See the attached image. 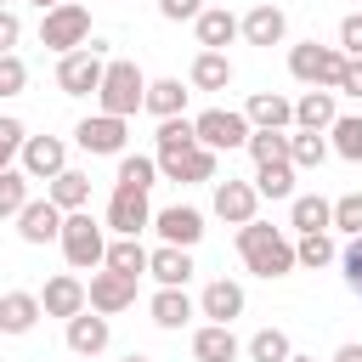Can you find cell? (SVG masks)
Returning <instances> with one entry per match:
<instances>
[{
	"instance_id": "ee69618b",
	"label": "cell",
	"mask_w": 362,
	"mask_h": 362,
	"mask_svg": "<svg viewBox=\"0 0 362 362\" xmlns=\"http://www.w3.org/2000/svg\"><path fill=\"white\" fill-rule=\"evenodd\" d=\"M339 51H345V57H362V11H351V17L339 23Z\"/></svg>"
},
{
	"instance_id": "4dcf8cb0",
	"label": "cell",
	"mask_w": 362,
	"mask_h": 362,
	"mask_svg": "<svg viewBox=\"0 0 362 362\" xmlns=\"http://www.w3.org/2000/svg\"><path fill=\"white\" fill-rule=\"evenodd\" d=\"M158 153L153 158H170V153H187V147H198V124L187 119V113H175V119H158Z\"/></svg>"
},
{
	"instance_id": "52a82bcc",
	"label": "cell",
	"mask_w": 362,
	"mask_h": 362,
	"mask_svg": "<svg viewBox=\"0 0 362 362\" xmlns=\"http://www.w3.org/2000/svg\"><path fill=\"white\" fill-rule=\"evenodd\" d=\"M192 124H198V141H204V147H215V153L249 147V136H255L249 113H232V107H204V113H198Z\"/></svg>"
},
{
	"instance_id": "8d00e7d4",
	"label": "cell",
	"mask_w": 362,
	"mask_h": 362,
	"mask_svg": "<svg viewBox=\"0 0 362 362\" xmlns=\"http://www.w3.org/2000/svg\"><path fill=\"white\" fill-rule=\"evenodd\" d=\"M288 158H294V170H317V164L328 158L322 130H294V136H288Z\"/></svg>"
},
{
	"instance_id": "83f0119b",
	"label": "cell",
	"mask_w": 362,
	"mask_h": 362,
	"mask_svg": "<svg viewBox=\"0 0 362 362\" xmlns=\"http://www.w3.org/2000/svg\"><path fill=\"white\" fill-rule=\"evenodd\" d=\"M153 119H175L187 113V85L181 79H147V102H141Z\"/></svg>"
},
{
	"instance_id": "8fae6325",
	"label": "cell",
	"mask_w": 362,
	"mask_h": 362,
	"mask_svg": "<svg viewBox=\"0 0 362 362\" xmlns=\"http://www.w3.org/2000/svg\"><path fill=\"white\" fill-rule=\"evenodd\" d=\"M90 311H102V317H113V311H124V305H136V277H124V272H113V266H102V272H90Z\"/></svg>"
},
{
	"instance_id": "d590c367",
	"label": "cell",
	"mask_w": 362,
	"mask_h": 362,
	"mask_svg": "<svg viewBox=\"0 0 362 362\" xmlns=\"http://www.w3.org/2000/svg\"><path fill=\"white\" fill-rule=\"evenodd\" d=\"M102 266H113V272H124V277H141V272H147V249H141V238H113Z\"/></svg>"
},
{
	"instance_id": "bcb514c9",
	"label": "cell",
	"mask_w": 362,
	"mask_h": 362,
	"mask_svg": "<svg viewBox=\"0 0 362 362\" xmlns=\"http://www.w3.org/2000/svg\"><path fill=\"white\" fill-rule=\"evenodd\" d=\"M204 11V0H158V17H170V23H192Z\"/></svg>"
},
{
	"instance_id": "ac0fdd59",
	"label": "cell",
	"mask_w": 362,
	"mask_h": 362,
	"mask_svg": "<svg viewBox=\"0 0 362 362\" xmlns=\"http://www.w3.org/2000/svg\"><path fill=\"white\" fill-rule=\"evenodd\" d=\"M158 175L164 181H215V147H187V153H170L158 158Z\"/></svg>"
},
{
	"instance_id": "7a4b0ae2",
	"label": "cell",
	"mask_w": 362,
	"mask_h": 362,
	"mask_svg": "<svg viewBox=\"0 0 362 362\" xmlns=\"http://www.w3.org/2000/svg\"><path fill=\"white\" fill-rule=\"evenodd\" d=\"M96 102H102V113L130 119V113L147 102V74H141L136 62L113 57V62H107V74H102V85H96Z\"/></svg>"
},
{
	"instance_id": "f1b7e54d",
	"label": "cell",
	"mask_w": 362,
	"mask_h": 362,
	"mask_svg": "<svg viewBox=\"0 0 362 362\" xmlns=\"http://www.w3.org/2000/svg\"><path fill=\"white\" fill-rule=\"evenodd\" d=\"M45 198H51L57 209H85V204H90V175H85V170H62L57 181H45Z\"/></svg>"
},
{
	"instance_id": "11a10c76",
	"label": "cell",
	"mask_w": 362,
	"mask_h": 362,
	"mask_svg": "<svg viewBox=\"0 0 362 362\" xmlns=\"http://www.w3.org/2000/svg\"><path fill=\"white\" fill-rule=\"evenodd\" d=\"M0 6H11V0H0Z\"/></svg>"
},
{
	"instance_id": "d4e9b609",
	"label": "cell",
	"mask_w": 362,
	"mask_h": 362,
	"mask_svg": "<svg viewBox=\"0 0 362 362\" xmlns=\"http://www.w3.org/2000/svg\"><path fill=\"white\" fill-rule=\"evenodd\" d=\"M283 34H288V17H283L277 6L243 11V40H249V45H283Z\"/></svg>"
},
{
	"instance_id": "7dc6e473",
	"label": "cell",
	"mask_w": 362,
	"mask_h": 362,
	"mask_svg": "<svg viewBox=\"0 0 362 362\" xmlns=\"http://www.w3.org/2000/svg\"><path fill=\"white\" fill-rule=\"evenodd\" d=\"M17 40H23V17H17L11 6H0V57H6Z\"/></svg>"
},
{
	"instance_id": "f5cc1de1",
	"label": "cell",
	"mask_w": 362,
	"mask_h": 362,
	"mask_svg": "<svg viewBox=\"0 0 362 362\" xmlns=\"http://www.w3.org/2000/svg\"><path fill=\"white\" fill-rule=\"evenodd\" d=\"M288 362H311V356H288Z\"/></svg>"
},
{
	"instance_id": "44dd1931",
	"label": "cell",
	"mask_w": 362,
	"mask_h": 362,
	"mask_svg": "<svg viewBox=\"0 0 362 362\" xmlns=\"http://www.w3.org/2000/svg\"><path fill=\"white\" fill-rule=\"evenodd\" d=\"M198 317H209V322H232V317H243V288H238L232 277H215V283L198 294Z\"/></svg>"
},
{
	"instance_id": "e575fe53",
	"label": "cell",
	"mask_w": 362,
	"mask_h": 362,
	"mask_svg": "<svg viewBox=\"0 0 362 362\" xmlns=\"http://www.w3.org/2000/svg\"><path fill=\"white\" fill-rule=\"evenodd\" d=\"M294 260H300V266H311V272H322V266H334V260H339V249H334V238H328V232H300Z\"/></svg>"
},
{
	"instance_id": "7c38bea8",
	"label": "cell",
	"mask_w": 362,
	"mask_h": 362,
	"mask_svg": "<svg viewBox=\"0 0 362 362\" xmlns=\"http://www.w3.org/2000/svg\"><path fill=\"white\" fill-rule=\"evenodd\" d=\"M255 209H260V192H255V181H215V215L226 221V226H249L255 221Z\"/></svg>"
},
{
	"instance_id": "db71d44e",
	"label": "cell",
	"mask_w": 362,
	"mask_h": 362,
	"mask_svg": "<svg viewBox=\"0 0 362 362\" xmlns=\"http://www.w3.org/2000/svg\"><path fill=\"white\" fill-rule=\"evenodd\" d=\"M6 164H11V158H6V153H0V170H6Z\"/></svg>"
},
{
	"instance_id": "3957f363",
	"label": "cell",
	"mask_w": 362,
	"mask_h": 362,
	"mask_svg": "<svg viewBox=\"0 0 362 362\" xmlns=\"http://www.w3.org/2000/svg\"><path fill=\"white\" fill-rule=\"evenodd\" d=\"M62 255L74 272H96L107 260V238H102V221H90V209H68L62 215Z\"/></svg>"
},
{
	"instance_id": "ab89813d",
	"label": "cell",
	"mask_w": 362,
	"mask_h": 362,
	"mask_svg": "<svg viewBox=\"0 0 362 362\" xmlns=\"http://www.w3.org/2000/svg\"><path fill=\"white\" fill-rule=\"evenodd\" d=\"M249 158H255V164L288 158V136H283V130H255V136H249Z\"/></svg>"
},
{
	"instance_id": "7402d4cb",
	"label": "cell",
	"mask_w": 362,
	"mask_h": 362,
	"mask_svg": "<svg viewBox=\"0 0 362 362\" xmlns=\"http://www.w3.org/2000/svg\"><path fill=\"white\" fill-rule=\"evenodd\" d=\"M243 113H249V124H255V130H288V124H294V102H288V96H277V90H255Z\"/></svg>"
},
{
	"instance_id": "f6af8a7d",
	"label": "cell",
	"mask_w": 362,
	"mask_h": 362,
	"mask_svg": "<svg viewBox=\"0 0 362 362\" xmlns=\"http://www.w3.org/2000/svg\"><path fill=\"white\" fill-rule=\"evenodd\" d=\"M23 141H28V130H23V119H0V153L11 158V153H23Z\"/></svg>"
},
{
	"instance_id": "30bf717a",
	"label": "cell",
	"mask_w": 362,
	"mask_h": 362,
	"mask_svg": "<svg viewBox=\"0 0 362 362\" xmlns=\"http://www.w3.org/2000/svg\"><path fill=\"white\" fill-rule=\"evenodd\" d=\"M23 170H28V181H57L68 170V141L62 136H28L23 141Z\"/></svg>"
},
{
	"instance_id": "b9f144b4",
	"label": "cell",
	"mask_w": 362,
	"mask_h": 362,
	"mask_svg": "<svg viewBox=\"0 0 362 362\" xmlns=\"http://www.w3.org/2000/svg\"><path fill=\"white\" fill-rule=\"evenodd\" d=\"M23 85H28V68L17 51H6L0 57V96H23Z\"/></svg>"
},
{
	"instance_id": "5bb4252c",
	"label": "cell",
	"mask_w": 362,
	"mask_h": 362,
	"mask_svg": "<svg viewBox=\"0 0 362 362\" xmlns=\"http://www.w3.org/2000/svg\"><path fill=\"white\" fill-rule=\"evenodd\" d=\"M62 215L68 209H57L51 198H28L23 215H17V238L23 243H51V238H62Z\"/></svg>"
},
{
	"instance_id": "cb8c5ba5",
	"label": "cell",
	"mask_w": 362,
	"mask_h": 362,
	"mask_svg": "<svg viewBox=\"0 0 362 362\" xmlns=\"http://www.w3.org/2000/svg\"><path fill=\"white\" fill-rule=\"evenodd\" d=\"M334 119H339V107H334V90H322V85H311L294 102V130H328Z\"/></svg>"
},
{
	"instance_id": "f907efd6",
	"label": "cell",
	"mask_w": 362,
	"mask_h": 362,
	"mask_svg": "<svg viewBox=\"0 0 362 362\" xmlns=\"http://www.w3.org/2000/svg\"><path fill=\"white\" fill-rule=\"evenodd\" d=\"M34 6H40V11H51V6H62V0H34Z\"/></svg>"
},
{
	"instance_id": "9c48e42d",
	"label": "cell",
	"mask_w": 362,
	"mask_h": 362,
	"mask_svg": "<svg viewBox=\"0 0 362 362\" xmlns=\"http://www.w3.org/2000/svg\"><path fill=\"white\" fill-rule=\"evenodd\" d=\"M107 226H113L119 238H141V232L153 226L147 192H136V187H113V198H107Z\"/></svg>"
},
{
	"instance_id": "836d02e7",
	"label": "cell",
	"mask_w": 362,
	"mask_h": 362,
	"mask_svg": "<svg viewBox=\"0 0 362 362\" xmlns=\"http://www.w3.org/2000/svg\"><path fill=\"white\" fill-rule=\"evenodd\" d=\"M113 181L147 192V187L158 181V158H147V153H119V175H113Z\"/></svg>"
},
{
	"instance_id": "4316f807",
	"label": "cell",
	"mask_w": 362,
	"mask_h": 362,
	"mask_svg": "<svg viewBox=\"0 0 362 362\" xmlns=\"http://www.w3.org/2000/svg\"><path fill=\"white\" fill-rule=\"evenodd\" d=\"M187 79H192V90H226L232 85V57L226 51H198Z\"/></svg>"
},
{
	"instance_id": "4fadbf2b",
	"label": "cell",
	"mask_w": 362,
	"mask_h": 362,
	"mask_svg": "<svg viewBox=\"0 0 362 362\" xmlns=\"http://www.w3.org/2000/svg\"><path fill=\"white\" fill-rule=\"evenodd\" d=\"M40 305H45V317H62V322H68V317H79V311L90 305V288H85L74 272H57V277L40 288Z\"/></svg>"
},
{
	"instance_id": "ba28073f",
	"label": "cell",
	"mask_w": 362,
	"mask_h": 362,
	"mask_svg": "<svg viewBox=\"0 0 362 362\" xmlns=\"http://www.w3.org/2000/svg\"><path fill=\"white\" fill-rule=\"evenodd\" d=\"M124 119H113V113H90V119H79L74 124V141L90 153V158H119L124 153Z\"/></svg>"
},
{
	"instance_id": "7bdbcfd3",
	"label": "cell",
	"mask_w": 362,
	"mask_h": 362,
	"mask_svg": "<svg viewBox=\"0 0 362 362\" xmlns=\"http://www.w3.org/2000/svg\"><path fill=\"white\" fill-rule=\"evenodd\" d=\"M339 266H345V288H351V294H362V232L339 249Z\"/></svg>"
},
{
	"instance_id": "d6986e66",
	"label": "cell",
	"mask_w": 362,
	"mask_h": 362,
	"mask_svg": "<svg viewBox=\"0 0 362 362\" xmlns=\"http://www.w3.org/2000/svg\"><path fill=\"white\" fill-rule=\"evenodd\" d=\"M147 272L158 277V288H187V277H192L198 266H192V249H181V243H158V249L147 255Z\"/></svg>"
},
{
	"instance_id": "603a6c76",
	"label": "cell",
	"mask_w": 362,
	"mask_h": 362,
	"mask_svg": "<svg viewBox=\"0 0 362 362\" xmlns=\"http://www.w3.org/2000/svg\"><path fill=\"white\" fill-rule=\"evenodd\" d=\"M40 317H45L40 294H23V288L0 294V334H28V328H34Z\"/></svg>"
},
{
	"instance_id": "277c9868",
	"label": "cell",
	"mask_w": 362,
	"mask_h": 362,
	"mask_svg": "<svg viewBox=\"0 0 362 362\" xmlns=\"http://www.w3.org/2000/svg\"><path fill=\"white\" fill-rule=\"evenodd\" d=\"M40 45H45V51H57V57H68V51L90 45V11H85L79 0L51 6V11L40 17Z\"/></svg>"
},
{
	"instance_id": "60d3db41",
	"label": "cell",
	"mask_w": 362,
	"mask_h": 362,
	"mask_svg": "<svg viewBox=\"0 0 362 362\" xmlns=\"http://www.w3.org/2000/svg\"><path fill=\"white\" fill-rule=\"evenodd\" d=\"M334 226L339 232H362V192H345V198H334Z\"/></svg>"
},
{
	"instance_id": "484cf974",
	"label": "cell",
	"mask_w": 362,
	"mask_h": 362,
	"mask_svg": "<svg viewBox=\"0 0 362 362\" xmlns=\"http://www.w3.org/2000/svg\"><path fill=\"white\" fill-rule=\"evenodd\" d=\"M147 311H153L158 328H187V322L198 317V305L187 300V288H158V294L147 300Z\"/></svg>"
},
{
	"instance_id": "c3c4849f",
	"label": "cell",
	"mask_w": 362,
	"mask_h": 362,
	"mask_svg": "<svg viewBox=\"0 0 362 362\" xmlns=\"http://www.w3.org/2000/svg\"><path fill=\"white\" fill-rule=\"evenodd\" d=\"M339 90L362 102V57H351V62H345V79H339Z\"/></svg>"
},
{
	"instance_id": "74e56055",
	"label": "cell",
	"mask_w": 362,
	"mask_h": 362,
	"mask_svg": "<svg viewBox=\"0 0 362 362\" xmlns=\"http://www.w3.org/2000/svg\"><path fill=\"white\" fill-rule=\"evenodd\" d=\"M243 351H249V362H288V356H294V345H288L283 328H260Z\"/></svg>"
},
{
	"instance_id": "2e32d148",
	"label": "cell",
	"mask_w": 362,
	"mask_h": 362,
	"mask_svg": "<svg viewBox=\"0 0 362 362\" xmlns=\"http://www.w3.org/2000/svg\"><path fill=\"white\" fill-rule=\"evenodd\" d=\"M107 339H113V328H107V317L102 311H79V317H68V351L74 356H102L107 351Z\"/></svg>"
},
{
	"instance_id": "816d5d0a",
	"label": "cell",
	"mask_w": 362,
	"mask_h": 362,
	"mask_svg": "<svg viewBox=\"0 0 362 362\" xmlns=\"http://www.w3.org/2000/svg\"><path fill=\"white\" fill-rule=\"evenodd\" d=\"M124 362H153V356H136V351H130V356H124Z\"/></svg>"
},
{
	"instance_id": "681fc988",
	"label": "cell",
	"mask_w": 362,
	"mask_h": 362,
	"mask_svg": "<svg viewBox=\"0 0 362 362\" xmlns=\"http://www.w3.org/2000/svg\"><path fill=\"white\" fill-rule=\"evenodd\" d=\"M334 362H362V345H339V351H334Z\"/></svg>"
},
{
	"instance_id": "8992f818",
	"label": "cell",
	"mask_w": 362,
	"mask_h": 362,
	"mask_svg": "<svg viewBox=\"0 0 362 362\" xmlns=\"http://www.w3.org/2000/svg\"><path fill=\"white\" fill-rule=\"evenodd\" d=\"M102 74H107V45H102V40L57 57V85H62V96H90V90L102 85Z\"/></svg>"
},
{
	"instance_id": "f35d334b",
	"label": "cell",
	"mask_w": 362,
	"mask_h": 362,
	"mask_svg": "<svg viewBox=\"0 0 362 362\" xmlns=\"http://www.w3.org/2000/svg\"><path fill=\"white\" fill-rule=\"evenodd\" d=\"M28 204V170H0V215H23Z\"/></svg>"
},
{
	"instance_id": "9a60e30c",
	"label": "cell",
	"mask_w": 362,
	"mask_h": 362,
	"mask_svg": "<svg viewBox=\"0 0 362 362\" xmlns=\"http://www.w3.org/2000/svg\"><path fill=\"white\" fill-rule=\"evenodd\" d=\"M153 232H158L164 243H181V249H192V243L204 238V215H198L192 204H170V209H158V215H153Z\"/></svg>"
},
{
	"instance_id": "5b68a950",
	"label": "cell",
	"mask_w": 362,
	"mask_h": 362,
	"mask_svg": "<svg viewBox=\"0 0 362 362\" xmlns=\"http://www.w3.org/2000/svg\"><path fill=\"white\" fill-rule=\"evenodd\" d=\"M345 62H351V57H345L339 45H317V40H305V45L288 51V74H294L300 85H322V90H339Z\"/></svg>"
},
{
	"instance_id": "e0dca14e",
	"label": "cell",
	"mask_w": 362,
	"mask_h": 362,
	"mask_svg": "<svg viewBox=\"0 0 362 362\" xmlns=\"http://www.w3.org/2000/svg\"><path fill=\"white\" fill-rule=\"evenodd\" d=\"M192 28H198V45H204V51H226V45L243 34V17H232L226 6H204V11L192 17Z\"/></svg>"
},
{
	"instance_id": "6da1fadb",
	"label": "cell",
	"mask_w": 362,
	"mask_h": 362,
	"mask_svg": "<svg viewBox=\"0 0 362 362\" xmlns=\"http://www.w3.org/2000/svg\"><path fill=\"white\" fill-rule=\"evenodd\" d=\"M238 255H243V266H249L255 277H288V272L300 266L288 232H283V226H266V221L238 226Z\"/></svg>"
},
{
	"instance_id": "d6a6232c",
	"label": "cell",
	"mask_w": 362,
	"mask_h": 362,
	"mask_svg": "<svg viewBox=\"0 0 362 362\" xmlns=\"http://www.w3.org/2000/svg\"><path fill=\"white\" fill-rule=\"evenodd\" d=\"M328 136H334L328 147H334L345 164H362V119H356V113H339V119L328 124Z\"/></svg>"
},
{
	"instance_id": "f546056e",
	"label": "cell",
	"mask_w": 362,
	"mask_h": 362,
	"mask_svg": "<svg viewBox=\"0 0 362 362\" xmlns=\"http://www.w3.org/2000/svg\"><path fill=\"white\" fill-rule=\"evenodd\" d=\"M288 226H294V232H328V226H334V204L317 198V192H305V198L288 204Z\"/></svg>"
},
{
	"instance_id": "1f68e13d",
	"label": "cell",
	"mask_w": 362,
	"mask_h": 362,
	"mask_svg": "<svg viewBox=\"0 0 362 362\" xmlns=\"http://www.w3.org/2000/svg\"><path fill=\"white\" fill-rule=\"evenodd\" d=\"M255 192H260V198H294V158L255 164Z\"/></svg>"
},
{
	"instance_id": "ffe728a7",
	"label": "cell",
	"mask_w": 362,
	"mask_h": 362,
	"mask_svg": "<svg viewBox=\"0 0 362 362\" xmlns=\"http://www.w3.org/2000/svg\"><path fill=\"white\" fill-rule=\"evenodd\" d=\"M192 356H198V362H238L243 345H238L232 322H204V328L192 334Z\"/></svg>"
}]
</instances>
